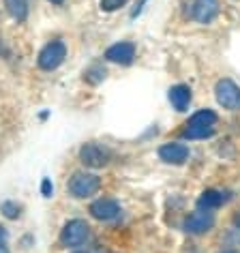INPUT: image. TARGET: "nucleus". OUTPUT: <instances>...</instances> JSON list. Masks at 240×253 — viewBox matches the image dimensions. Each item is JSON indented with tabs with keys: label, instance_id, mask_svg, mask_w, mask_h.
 Instances as JSON below:
<instances>
[{
	"label": "nucleus",
	"instance_id": "1",
	"mask_svg": "<svg viewBox=\"0 0 240 253\" xmlns=\"http://www.w3.org/2000/svg\"><path fill=\"white\" fill-rule=\"evenodd\" d=\"M99 189H101V178L90 172H75L71 180H69V193L78 200L92 198Z\"/></svg>",
	"mask_w": 240,
	"mask_h": 253
},
{
	"label": "nucleus",
	"instance_id": "2",
	"mask_svg": "<svg viewBox=\"0 0 240 253\" xmlns=\"http://www.w3.org/2000/svg\"><path fill=\"white\" fill-rule=\"evenodd\" d=\"M90 238V227L84 219H71L60 232V243L65 247H81Z\"/></svg>",
	"mask_w": 240,
	"mask_h": 253
},
{
	"label": "nucleus",
	"instance_id": "3",
	"mask_svg": "<svg viewBox=\"0 0 240 253\" xmlns=\"http://www.w3.org/2000/svg\"><path fill=\"white\" fill-rule=\"evenodd\" d=\"M65 58H67V45L62 41H52L39 52L37 62H39L43 71H54L65 62Z\"/></svg>",
	"mask_w": 240,
	"mask_h": 253
},
{
	"label": "nucleus",
	"instance_id": "4",
	"mask_svg": "<svg viewBox=\"0 0 240 253\" xmlns=\"http://www.w3.org/2000/svg\"><path fill=\"white\" fill-rule=\"evenodd\" d=\"M110 159H112L110 148L101 146V144H97V142H88L80 148V161L84 163L86 168H94V169L105 168L107 163H110Z\"/></svg>",
	"mask_w": 240,
	"mask_h": 253
},
{
	"label": "nucleus",
	"instance_id": "5",
	"mask_svg": "<svg viewBox=\"0 0 240 253\" xmlns=\"http://www.w3.org/2000/svg\"><path fill=\"white\" fill-rule=\"evenodd\" d=\"M214 97H217L219 105L225 107V110H240V88L232 80H219L217 86H214Z\"/></svg>",
	"mask_w": 240,
	"mask_h": 253
},
{
	"label": "nucleus",
	"instance_id": "6",
	"mask_svg": "<svg viewBox=\"0 0 240 253\" xmlns=\"http://www.w3.org/2000/svg\"><path fill=\"white\" fill-rule=\"evenodd\" d=\"M105 58L110 62H116V65H131L135 58V45L129 41L114 43L105 49Z\"/></svg>",
	"mask_w": 240,
	"mask_h": 253
},
{
	"label": "nucleus",
	"instance_id": "7",
	"mask_svg": "<svg viewBox=\"0 0 240 253\" xmlns=\"http://www.w3.org/2000/svg\"><path fill=\"white\" fill-rule=\"evenodd\" d=\"M214 225V217L206 211H198V212H191L189 217L185 219V232L189 234H206L208 230H212Z\"/></svg>",
	"mask_w": 240,
	"mask_h": 253
},
{
	"label": "nucleus",
	"instance_id": "8",
	"mask_svg": "<svg viewBox=\"0 0 240 253\" xmlns=\"http://www.w3.org/2000/svg\"><path fill=\"white\" fill-rule=\"evenodd\" d=\"M159 157L161 161L172 163V166H182L189 159V148L180 142H167L159 148Z\"/></svg>",
	"mask_w": 240,
	"mask_h": 253
},
{
	"label": "nucleus",
	"instance_id": "9",
	"mask_svg": "<svg viewBox=\"0 0 240 253\" xmlns=\"http://www.w3.org/2000/svg\"><path fill=\"white\" fill-rule=\"evenodd\" d=\"M118 212H120V204L112 198H101L90 204V214L99 221H112L114 217H118Z\"/></svg>",
	"mask_w": 240,
	"mask_h": 253
},
{
	"label": "nucleus",
	"instance_id": "10",
	"mask_svg": "<svg viewBox=\"0 0 240 253\" xmlns=\"http://www.w3.org/2000/svg\"><path fill=\"white\" fill-rule=\"evenodd\" d=\"M219 15V4L217 0H195L191 7V17L200 24H210Z\"/></svg>",
	"mask_w": 240,
	"mask_h": 253
},
{
	"label": "nucleus",
	"instance_id": "11",
	"mask_svg": "<svg viewBox=\"0 0 240 253\" xmlns=\"http://www.w3.org/2000/svg\"><path fill=\"white\" fill-rule=\"evenodd\" d=\"M169 103H172L178 112H185L189 103H191V88L185 86V84H178V86H172L169 88Z\"/></svg>",
	"mask_w": 240,
	"mask_h": 253
},
{
	"label": "nucleus",
	"instance_id": "12",
	"mask_svg": "<svg viewBox=\"0 0 240 253\" xmlns=\"http://www.w3.org/2000/svg\"><path fill=\"white\" fill-rule=\"evenodd\" d=\"M223 202H225V195L223 193L214 191V189H208V191L201 193V198L198 200V208H200V211L210 212V211H214V208H219Z\"/></svg>",
	"mask_w": 240,
	"mask_h": 253
},
{
	"label": "nucleus",
	"instance_id": "13",
	"mask_svg": "<svg viewBox=\"0 0 240 253\" xmlns=\"http://www.w3.org/2000/svg\"><path fill=\"white\" fill-rule=\"evenodd\" d=\"M4 7L17 22H24L28 17V0H4Z\"/></svg>",
	"mask_w": 240,
	"mask_h": 253
},
{
	"label": "nucleus",
	"instance_id": "14",
	"mask_svg": "<svg viewBox=\"0 0 240 253\" xmlns=\"http://www.w3.org/2000/svg\"><path fill=\"white\" fill-rule=\"evenodd\" d=\"M214 123H217V114H214L212 110H200L189 118L187 126H212Z\"/></svg>",
	"mask_w": 240,
	"mask_h": 253
},
{
	"label": "nucleus",
	"instance_id": "15",
	"mask_svg": "<svg viewBox=\"0 0 240 253\" xmlns=\"http://www.w3.org/2000/svg\"><path fill=\"white\" fill-rule=\"evenodd\" d=\"M212 135H214L212 126H189V129L182 131V137H187V140H206V137Z\"/></svg>",
	"mask_w": 240,
	"mask_h": 253
},
{
	"label": "nucleus",
	"instance_id": "16",
	"mask_svg": "<svg viewBox=\"0 0 240 253\" xmlns=\"http://www.w3.org/2000/svg\"><path fill=\"white\" fill-rule=\"evenodd\" d=\"M20 211L22 208L17 206L15 202H2V204H0V212H2L7 219H17L20 217Z\"/></svg>",
	"mask_w": 240,
	"mask_h": 253
},
{
	"label": "nucleus",
	"instance_id": "17",
	"mask_svg": "<svg viewBox=\"0 0 240 253\" xmlns=\"http://www.w3.org/2000/svg\"><path fill=\"white\" fill-rule=\"evenodd\" d=\"M103 78H105V69H101V67H92L86 71V80L92 82V84H97V82H101Z\"/></svg>",
	"mask_w": 240,
	"mask_h": 253
},
{
	"label": "nucleus",
	"instance_id": "18",
	"mask_svg": "<svg viewBox=\"0 0 240 253\" xmlns=\"http://www.w3.org/2000/svg\"><path fill=\"white\" fill-rule=\"evenodd\" d=\"M127 4V0H101V9L103 11H116V9H120V7H124Z\"/></svg>",
	"mask_w": 240,
	"mask_h": 253
},
{
	"label": "nucleus",
	"instance_id": "19",
	"mask_svg": "<svg viewBox=\"0 0 240 253\" xmlns=\"http://www.w3.org/2000/svg\"><path fill=\"white\" fill-rule=\"evenodd\" d=\"M41 193L45 195V198H52L54 187H52V182H49V178H43V182H41Z\"/></svg>",
	"mask_w": 240,
	"mask_h": 253
},
{
	"label": "nucleus",
	"instance_id": "20",
	"mask_svg": "<svg viewBox=\"0 0 240 253\" xmlns=\"http://www.w3.org/2000/svg\"><path fill=\"white\" fill-rule=\"evenodd\" d=\"M7 236H9V234H7V227L0 225V247H4V243H7Z\"/></svg>",
	"mask_w": 240,
	"mask_h": 253
},
{
	"label": "nucleus",
	"instance_id": "21",
	"mask_svg": "<svg viewBox=\"0 0 240 253\" xmlns=\"http://www.w3.org/2000/svg\"><path fill=\"white\" fill-rule=\"evenodd\" d=\"M234 223H236V227H240V212L236 214V217H234Z\"/></svg>",
	"mask_w": 240,
	"mask_h": 253
},
{
	"label": "nucleus",
	"instance_id": "22",
	"mask_svg": "<svg viewBox=\"0 0 240 253\" xmlns=\"http://www.w3.org/2000/svg\"><path fill=\"white\" fill-rule=\"evenodd\" d=\"M49 2H52V4H62L65 0H49Z\"/></svg>",
	"mask_w": 240,
	"mask_h": 253
},
{
	"label": "nucleus",
	"instance_id": "23",
	"mask_svg": "<svg viewBox=\"0 0 240 253\" xmlns=\"http://www.w3.org/2000/svg\"><path fill=\"white\" fill-rule=\"evenodd\" d=\"M0 253H9V249L7 247H0Z\"/></svg>",
	"mask_w": 240,
	"mask_h": 253
},
{
	"label": "nucleus",
	"instance_id": "24",
	"mask_svg": "<svg viewBox=\"0 0 240 253\" xmlns=\"http://www.w3.org/2000/svg\"><path fill=\"white\" fill-rule=\"evenodd\" d=\"M223 253H236V251H223Z\"/></svg>",
	"mask_w": 240,
	"mask_h": 253
},
{
	"label": "nucleus",
	"instance_id": "25",
	"mask_svg": "<svg viewBox=\"0 0 240 253\" xmlns=\"http://www.w3.org/2000/svg\"><path fill=\"white\" fill-rule=\"evenodd\" d=\"M80 253H84V251H80Z\"/></svg>",
	"mask_w": 240,
	"mask_h": 253
}]
</instances>
